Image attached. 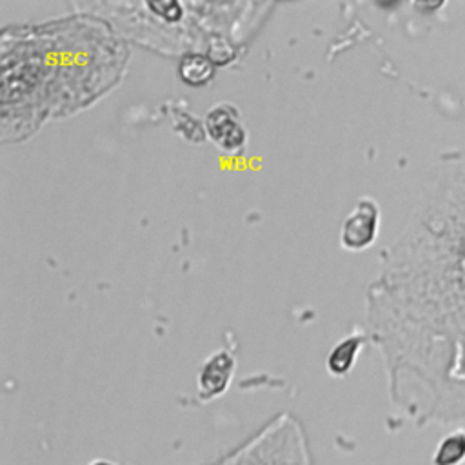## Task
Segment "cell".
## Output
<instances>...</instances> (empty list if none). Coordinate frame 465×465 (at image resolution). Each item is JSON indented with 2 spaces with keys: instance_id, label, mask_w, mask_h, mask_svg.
Segmentation results:
<instances>
[{
  "instance_id": "obj_1",
  "label": "cell",
  "mask_w": 465,
  "mask_h": 465,
  "mask_svg": "<svg viewBox=\"0 0 465 465\" xmlns=\"http://www.w3.org/2000/svg\"><path fill=\"white\" fill-rule=\"evenodd\" d=\"M378 207L371 200H360L341 225V245L347 249H365L376 236Z\"/></svg>"
},
{
  "instance_id": "obj_2",
  "label": "cell",
  "mask_w": 465,
  "mask_h": 465,
  "mask_svg": "<svg viewBox=\"0 0 465 465\" xmlns=\"http://www.w3.org/2000/svg\"><path fill=\"white\" fill-rule=\"evenodd\" d=\"M205 129L209 136L222 149H236L245 142V131L240 124L238 111L229 104H220L213 107L205 116Z\"/></svg>"
},
{
  "instance_id": "obj_4",
  "label": "cell",
  "mask_w": 465,
  "mask_h": 465,
  "mask_svg": "<svg viewBox=\"0 0 465 465\" xmlns=\"http://www.w3.org/2000/svg\"><path fill=\"white\" fill-rule=\"evenodd\" d=\"M180 76L185 84L189 85H203L213 78L214 73V65L213 62L203 56V54H187L182 58L180 65H178Z\"/></svg>"
},
{
  "instance_id": "obj_7",
  "label": "cell",
  "mask_w": 465,
  "mask_h": 465,
  "mask_svg": "<svg viewBox=\"0 0 465 465\" xmlns=\"http://www.w3.org/2000/svg\"><path fill=\"white\" fill-rule=\"evenodd\" d=\"M91 465H114V463H111V461H105V460H96V461H93Z\"/></svg>"
},
{
  "instance_id": "obj_5",
  "label": "cell",
  "mask_w": 465,
  "mask_h": 465,
  "mask_svg": "<svg viewBox=\"0 0 465 465\" xmlns=\"http://www.w3.org/2000/svg\"><path fill=\"white\" fill-rule=\"evenodd\" d=\"M356 351H358V340L356 338H349V340H343L341 343H338L332 349V352L329 354V360H327L329 371L332 374H343L352 365Z\"/></svg>"
},
{
  "instance_id": "obj_6",
  "label": "cell",
  "mask_w": 465,
  "mask_h": 465,
  "mask_svg": "<svg viewBox=\"0 0 465 465\" xmlns=\"http://www.w3.org/2000/svg\"><path fill=\"white\" fill-rule=\"evenodd\" d=\"M265 456H267L265 450H260L258 447H252V449H249V450H240V452H236V454L231 456L229 460L222 461L220 465H265V463H262V460H265ZM267 465H276V460H274L272 463L269 461ZM283 465H289V463H283ZM291 465H307V463H305V460L302 458V460H298V461H294V463H291Z\"/></svg>"
},
{
  "instance_id": "obj_3",
  "label": "cell",
  "mask_w": 465,
  "mask_h": 465,
  "mask_svg": "<svg viewBox=\"0 0 465 465\" xmlns=\"http://www.w3.org/2000/svg\"><path fill=\"white\" fill-rule=\"evenodd\" d=\"M232 358L225 352L214 354L202 369L200 372V391L202 396H216L222 394L229 383L231 372H232Z\"/></svg>"
}]
</instances>
